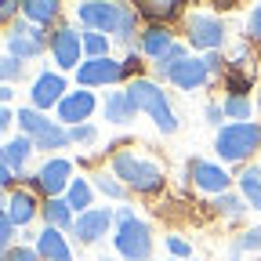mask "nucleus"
Segmentation results:
<instances>
[{
	"instance_id": "f3484780",
	"label": "nucleus",
	"mask_w": 261,
	"mask_h": 261,
	"mask_svg": "<svg viewBox=\"0 0 261 261\" xmlns=\"http://www.w3.org/2000/svg\"><path fill=\"white\" fill-rule=\"evenodd\" d=\"M130 116H135V106H130L127 91H113V94L106 98V120L123 123V120H130Z\"/></svg>"
},
{
	"instance_id": "f257e3e1",
	"label": "nucleus",
	"mask_w": 261,
	"mask_h": 261,
	"mask_svg": "<svg viewBox=\"0 0 261 261\" xmlns=\"http://www.w3.org/2000/svg\"><path fill=\"white\" fill-rule=\"evenodd\" d=\"M127 98H130V106H135V109H145V113L156 120L160 130H167V135H171V130L178 127V120H174V113H171V106H167V98H163V91H160L156 84H149V80H130Z\"/></svg>"
},
{
	"instance_id": "393cba45",
	"label": "nucleus",
	"mask_w": 261,
	"mask_h": 261,
	"mask_svg": "<svg viewBox=\"0 0 261 261\" xmlns=\"http://www.w3.org/2000/svg\"><path fill=\"white\" fill-rule=\"evenodd\" d=\"M142 15H149V18H171V15H178V4L174 0H149V4H142Z\"/></svg>"
},
{
	"instance_id": "4c0bfd02",
	"label": "nucleus",
	"mask_w": 261,
	"mask_h": 261,
	"mask_svg": "<svg viewBox=\"0 0 261 261\" xmlns=\"http://www.w3.org/2000/svg\"><path fill=\"white\" fill-rule=\"evenodd\" d=\"M73 138H76V142H94V127H76Z\"/></svg>"
},
{
	"instance_id": "b1692460",
	"label": "nucleus",
	"mask_w": 261,
	"mask_h": 261,
	"mask_svg": "<svg viewBox=\"0 0 261 261\" xmlns=\"http://www.w3.org/2000/svg\"><path fill=\"white\" fill-rule=\"evenodd\" d=\"M87 203H91V189H87V181H73L69 185V207H76V211H84L87 214Z\"/></svg>"
},
{
	"instance_id": "ea45409f",
	"label": "nucleus",
	"mask_w": 261,
	"mask_h": 261,
	"mask_svg": "<svg viewBox=\"0 0 261 261\" xmlns=\"http://www.w3.org/2000/svg\"><path fill=\"white\" fill-rule=\"evenodd\" d=\"M171 250H174V254H189V243H185V240H171Z\"/></svg>"
},
{
	"instance_id": "473e14b6",
	"label": "nucleus",
	"mask_w": 261,
	"mask_h": 261,
	"mask_svg": "<svg viewBox=\"0 0 261 261\" xmlns=\"http://www.w3.org/2000/svg\"><path fill=\"white\" fill-rule=\"evenodd\" d=\"M8 236H11V218L0 214V254H4V247H8Z\"/></svg>"
},
{
	"instance_id": "9d476101",
	"label": "nucleus",
	"mask_w": 261,
	"mask_h": 261,
	"mask_svg": "<svg viewBox=\"0 0 261 261\" xmlns=\"http://www.w3.org/2000/svg\"><path fill=\"white\" fill-rule=\"evenodd\" d=\"M8 47H11V55H18V58H33V55L44 51V33H40L37 25H18L11 37H8Z\"/></svg>"
},
{
	"instance_id": "f03ea898",
	"label": "nucleus",
	"mask_w": 261,
	"mask_h": 261,
	"mask_svg": "<svg viewBox=\"0 0 261 261\" xmlns=\"http://www.w3.org/2000/svg\"><path fill=\"white\" fill-rule=\"evenodd\" d=\"M261 142V127L257 123H232V127H221L218 130V156L221 160H243L247 152H254Z\"/></svg>"
},
{
	"instance_id": "4be33fe9",
	"label": "nucleus",
	"mask_w": 261,
	"mask_h": 261,
	"mask_svg": "<svg viewBox=\"0 0 261 261\" xmlns=\"http://www.w3.org/2000/svg\"><path fill=\"white\" fill-rule=\"evenodd\" d=\"M29 138H15L11 145H4V156H8V167H22V163L29 160Z\"/></svg>"
},
{
	"instance_id": "e433bc0d",
	"label": "nucleus",
	"mask_w": 261,
	"mask_h": 261,
	"mask_svg": "<svg viewBox=\"0 0 261 261\" xmlns=\"http://www.w3.org/2000/svg\"><path fill=\"white\" fill-rule=\"evenodd\" d=\"M250 33H254V37H261V4L250 11Z\"/></svg>"
},
{
	"instance_id": "9b49d317",
	"label": "nucleus",
	"mask_w": 261,
	"mask_h": 261,
	"mask_svg": "<svg viewBox=\"0 0 261 261\" xmlns=\"http://www.w3.org/2000/svg\"><path fill=\"white\" fill-rule=\"evenodd\" d=\"M189 178L200 189H207V192H225L228 189V174L221 167H214V163H203V160H192L189 163Z\"/></svg>"
},
{
	"instance_id": "6ab92c4d",
	"label": "nucleus",
	"mask_w": 261,
	"mask_h": 261,
	"mask_svg": "<svg viewBox=\"0 0 261 261\" xmlns=\"http://www.w3.org/2000/svg\"><path fill=\"white\" fill-rule=\"evenodd\" d=\"M8 218H11V225H25V221L33 218V196H29V192H15V196H11Z\"/></svg>"
},
{
	"instance_id": "c756f323",
	"label": "nucleus",
	"mask_w": 261,
	"mask_h": 261,
	"mask_svg": "<svg viewBox=\"0 0 261 261\" xmlns=\"http://www.w3.org/2000/svg\"><path fill=\"white\" fill-rule=\"evenodd\" d=\"M22 76V62L18 58H0V80H15Z\"/></svg>"
},
{
	"instance_id": "ddd939ff",
	"label": "nucleus",
	"mask_w": 261,
	"mask_h": 261,
	"mask_svg": "<svg viewBox=\"0 0 261 261\" xmlns=\"http://www.w3.org/2000/svg\"><path fill=\"white\" fill-rule=\"evenodd\" d=\"M91 113H94L91 91H73V94H65L62 102H58V116L62 120H87Z\"/></svg>"
},
{
	"instance_id": "1a4fd4ad",
	"label": "nucleus",
	"mask_w": 261,
	"mask_h": 261,
	"mask_svg": "<svg viewBox=\"0 0 261 261\" xmlns=\"http://www.w3.org/2000/svg\"><path fill=\"white\" fill-rule=\"evenodd\" d=\"M80 47H84V40L76 37V29H58V33H55V40H51L55 62L62 65V69H73V65H76Z\"/></svg>"
},
{
	"instance_id": "c85d7f7f",
	"label": "nucleus",
	"mask_w": 261,
	"mask_h": 261,
	"mask_svg": "<svg viewBox=\"0 0 261 261\" xmlns=\"http://www.w3.org/2000/svg\"><path fill=\"white\" fill-rule=\"evenodd\" d=\"M84 47H87L94 58H106V51H109V40L102 37V33H87V37H84Z\"/></svg>"
},
{
	"instance_id": "4468645a",
	"label": "nucleus",
	"mask_w": 261,
	"mask_h": 261,
	"mask_svg": "<svg viewBox=\"0 0 261 261\" xmlns=\"http://www.w3.org/2000/svg\"><path fill=\"white\" fill-rule=\"evenodd\" d=\"M62 91H65L62 76H55V73H44V76H37V84H33V106L47 109V106L62 102Z\"/></svg>"
},
{
	"instance_id": "bb28decb",
	"label": "nucleus",
	"mask_w": 261,
	"mask_h": 261,
	"mask_svg": "<svg viewBox=\"0 0 261 261\" xmlns=\"http://www.w3.org/2000/svg\"><path fill=\"white\" fill-rule=\"evenodd\" d=\"M44 214L51 225H69V203H62V200H47Z\"/></svg>"
},
{
	"instance_id": "2eb2a0df",
	"label": "nucleus",
	"mask_w": 261,
	"mask_h": 261,
	"mask_svg": "<svg viewBox=\"0 0 261 261\" xmlns=\"http://www.w3.org/2000/svg\"><path fill=\"white\" fill-rule=\"evenodd\" d=\"M106 228H109V211H87V214L76 218V236H80L84 243L102 240Z\"/></svg>"
},
{
	"instance_id": "0eeeda50",
	"label": "nucleus",
	"mask_w": 261,
	"mask_h": 261,
	"mask_svg": "<svg viewBox=\"0 0 261 261\" xmlns=\"http://www.w3.org/2000/svg\"><path fill=\"white\" fill-rule=\"evenodd\" d=\"M80 18L102 33H120L123 25V8L120 4H84L80 8Z\"/></svg>"
},
{
	"instance_id": "aec40b11",
	"label": "nucleus",
	"mask_w": 261,
	"mask_h": 261,
	"mask_svg": "<svg viewBox=\"0 0 261 261\" xmlns=\"http://www.w3.org/2000/svg\"><path fill=\"white\" fill-rule=\"evenodd\" d=\"M22 11L29 22H51L58 15V4H51V0H29V4H22Z\"/></svg>"
},
{
	"instance_id": "c9c22d12",
	"label": "nucleus",
	"mask_w": 261,
	"mask_h": 261,
	"mask_svg": "<svg viewBox=\"0 0 261 261\" xmlns=\"http://www.w3.org/2000/svg\"><path fill=\"white\" fill-rule=\"evenodd\" d=\"M98 189H102L106 196H120V185H116V181H109V178H98Z\"/></svg>"
},
{
	"instance_id": "72a5a7b5",
	"label": "nucleus",
	"mask_w": 261,
	"mask_h": 261,
	"mask_svg": "<svg viewBox=\"0 0 261 261\" xmlns=\"http://www.w3.org/2000/svg\"><path fill=\"white\" fill-rule=\"evenodd\" d=\"M240 247H247V250H250V247H254V250H261V228H257V232H247V236L240 240Z\"/></svg>"
},
{
	"instance_id": "5701e85b",
	"label": "nucleus",
	"mask_w": 261,
	"mask_h": 261,
	"mask_svg": "<svg viewBox=\"0 0 261 261\" xmlns=\"http://www.w3.org/2000/svg\"><path fill=\"white\" fill-rule=\"evenodd\" d=\"M69 138H73V135H65L62 127H55V123H51L47 130H40V135H37V145H40V149H62Z\"/></svg>"
},
{
	"instance_id": "a211bd4d",
	"label": "nucleus",
	"mask_w": 261,
	"mask_h": 261,
	"mask_svg": "<svg viewBox=\"0 0 261 261\" xmlns=\"http://www.w3.org/2000/svg\"><path fill=\"white\" fill-rule=\"evenodd\" d=\"M174 44H171V33L167 29H160V25H152V29H145V51L149 55H156V58H163Z\"/></svg>"
},
{
	"instance_id": "f704fd0d",
	"label": "nucleus",
	"mask_w": 261,
	"mask_h": 261,
	"mask_svg": "<svg viewBox=\"0 0 261 261\" xmlns=\"http://www.w3.org/2000/svg\"><path fill=\"white\" fill-rule=\"evenodd\" d=\"M11 181V167H8V156H4V145H0V185Z\"/></svg>"
},
{
	"instance_id": "2f4dec72",
	"label": "nucleus",
	"mask_w": 261,
	"mask_h": 261,
	"mask_svg": "<svg viewBox=\"0 0 261 261\" xmlns=\"http://www.w3.org/2000/svg\"><path fill=\"white\" fill-rule=\"evenodd\" d=\"M4 261H40L33 250H25V247H18V250H8V257Z\"/></svg>"
},
{
	"instance_id": "cd10ccee",
	"label": "nucleus",
	"mask_w": 261,
	"mask_h": 261,
	"mask_svg": "<svg viewBox=\"0 0 261 261\" xmlns=\"http://www.w3.org/2000/svg\"><path fill=\"white\" fill-rule=\"evenodd\" d=\"M225 113L228 116H250V98L247 94H232V98H225Z\"/></svg>"
},
{
	"instance_id": "79ce46f5",
	"label": "nucleus",
	"mask_w": 261,
	"mask_h": 261,
	"mask_svg": "<svg viewBox=\"0 0 261 261\" xmlns=\"http://www.w3.org/2000/svg\"><path fill=\"white\" fill-rule=\"evenodd\" d=\"M8 98H11V91H8V87H0V102H8Z\"/></svg>"
},
{
	"instance_id": "412c9836",
	"label": "nucleus",
	"mask_w": 261,
	"mask_h": 261,
	"mask_svg": "<svg viewBox=\"0 0 261 261\" xmlns=\"http://www.w3.org/2000/svg\"><path fill=\"white\" fill-rule=\"evenodd\" d=\"M240 185H243V196L250 200V207H257L261 211V171H243L240 174Z\"/></svg>"
},
{
	"instance_id": "20e7f679",
	"label": "nucleus",
	"mask_w": 261,
	"mask_h": 261,
	"mask_svg": "<svg viewBox=\"0 0 261 261\" xmlns=\"http://www.w3.org/2000/svg\"><path fill=\"white\" fill-rule=\"evenodd\" d=\"M113 171H116L127 185H135V189H142V192H156V189L163 185V174H160L156 163H145V160L130 156V152H120V156L113 160Z\"/></svg>"
},
{
	"instance_id": "7ed1b4c3",
	"label": "nucleus",
	"mask_w": 261,
	"mask_h": 261,
	"mask_svg": "<svg viewBox=\"0 0 261 261\" xmlns=\"http://www.w3.org/2000/svg\"><path fill=\"white\" fill-rule=\"evenodd\" d=\"M116 250L127 257V261H145L149 250H152V240H149V228L130 214L123 211L120 214V232H116Z\"/></svg>"
},
{
	"instance_id": "39448f33",
	"label": "nucleus",
	"mask_w": 261,
	"mask_h": 261,
	"mask_svg": "<svg viewBox=\"0 0 261 261\" xmlns=\"http://www.w3.org/2000/svg\"><path fill=\"white\" fill-rule=\"evenodd\" d=\"M189 44L192 47H221L225 44V22L214 15H192L189 18Z\"/></svg>"
},
{
	"instance_id": "7c9ffc66",
	"label": "nucleus",
	"mask_w": 261,
	"mask_h": 261,
	"mask_svg": "<svg viewBox=\"0 0 261 261\" xmlns=\"http://www.w3.org/2000/svg\"><path fill=\"white\" fill-rule=\"evenodd\" d=\"M218 207H221V211H228V214H240V211H243V203L236 200V196H221Z\"/></svg>"
},
{
	"instance_id": "423d86ee",
	"label": "nucleus",
	"mask_w": 261,
	"mask_h": 261,
	"mask_svg": "<svg viewBox=\"0 0 261 261\" xmlns=\"http://www.w3.org/2000/svg\"><path fill=\"white\" fill-rule=\"evenodd\" d=\"M207 73H211L207 58H178L174 65H167V69H163V76H167L171 84H178V87H185V91L200 87V84L207 80Z\"/></svg>"
},
{
	"instance_id": "58836bf2",
	"label": "nucleus",
	"mask_w": 261,
	"mask_h": 261,
	"mask_svg": "<svg viewBox=\"0 0 261 261\" xmlns=\"http://www.w3.org/2000/svg\"><path fill=\"white\" fill-rule=\"evenodd\" d=\"M18 11V4H11V0H0V22H4V18H11Z\"/></svg>"
},
{
	"instance_id": "6e6552de",
	"label": "nucleus",
	"mask_w": 261,
	"mask_h": 261,
	"mask_svg": "<svg viewBox=\"0 0 261 261\" xmlns=\"http://www.w3.org/2000/svg\"><path fill=\"white\" fill-rule=\"evenodd\" d=\"M127 69L120 62H113L109 55L106 58H91V62H84L80 69H76V80L80 84H113V80H120Z\"/></svg>"
},
{
	"instance_id": "a19ab883",
	"label": "nucleus",
	"mask_w": 261,
	"mask_h": 261,
	"mask_svg": "<svg viewBox=\"0 0 261 261\" xmlns=\"http://www.w3.org/2000/svg\"><path fill=\"white\" fill-rule=\"evenodd\" d=\"M8 123H11V113H8V109H0V130H4Z\"/></svg>"
},
{
	"instance_id": "f8f14e48",
	"label": "nucleus",
	"mask_w": 261,
	"mask_h": 261,
	"mask_svg": "<svg viewBox=\"0 0 261 261\" xmlns=\"http://www.w3.org/2000/svg\"><path fill=\"white\" fill-rule=\"evenodd\" d=\"M69 174H73V167H69V160H47L44 167H40V174H37V181H40V189L44 192H62L65 185H69Z\"/></svg>"
},
{
	"instance_id": "a878e982",
	"label": "nucleus",
	"mask_w": 261,
	"mask_h": 261,
	"mask_svg": "<svg viewBox=\"0 0 261 261\" xmlns=\"http://www.w3.org/2000/svg\"><path fill=\"white\" fill-rule=\"evenodd\" d=\"M18 123L29 130V135H40V130H47V127H51L40 113H33V109H22V113H18Z\"/></svg>"
},
{
	"instance_id": "dca6fc26",
	"label": "nucleus",
	"mask_w": 261,
	"mask_h": 261,
	"mask_svg": "<svg viewBox=\"0 0 261 261\" xmlns=\"http://www.w3.org/2000/svg\"><path fill=\"white\" fill-rule=\"evenodd\" d=\"M37 250H40L44 261H73V254H69V247H65V240L58 236V228H44L40 240H37Z\"/></svg>"
}]
</instances>
